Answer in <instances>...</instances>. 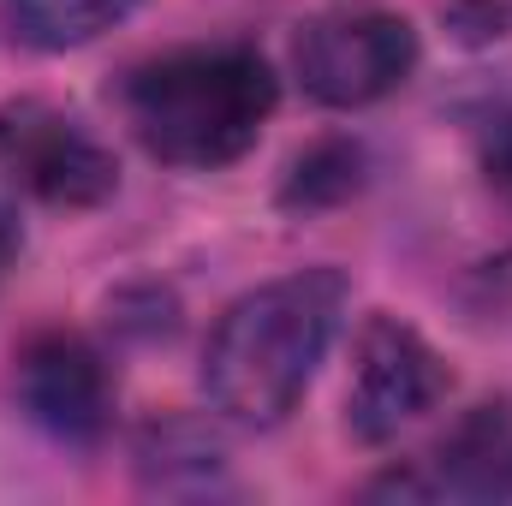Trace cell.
Wrapping results in <instances>:
<instances>
[{
	"instance_id": "cell-4",
	"label": "cell",
	"mask_w": 512,
	"mask_h": 506,
	"mask_svg": "<svg viewBox=\"0 0 512 506\" xmlns=\"http://www.w3.org/2000/svg\"><path fill=\"white\" fill-rule=\"evenodd\" d=\"M0 179L30 191L54 209H90L114 191V155L48 102H6L0 108Z\"/></svg>"
},
{
	"instance_id": "cell-1",
	"label": "cell",
	"mask_w": 512,
	"mask_h": 506,
	"mask_svg": "<svg viewBox=\"0 0 512 506\" xmlns=\"http://www.w3.org/2000/svg\"><path fill=\"white\" fill-rule=\"evenodd\" d=\"M346 280L334 268H304L245 292L203 352V387L221 417L245 429H274L316 376L340 328Z\"/></svg>"
},
{
	"instance_id": "cell-3",
	"label": "cell",
	"mask_w": 512,
	"mask_h": 506,
	"mask_svg": "<svg viewBox=\"0 0 512 506\" xmlns=\"http://www.w3.org/2000/svg\"><path fill=\"white\" fill-rule=\"evenodd\" d=\"M417 66V30L382 6L322 12L298 36V78L322 108H364L393 96Z\"/></svg>"
},
{
	"instance_id": "cell-9",
	"label": "cell",
	"mask_w": 512,
	"mask_h": 506,
	"mask_svg": "<svg viewBox=\"0 0 512 506\" xmlns=\"http://www.w3.org/2000/svg\"><path fill=\"white\" fill-rule=\"evenodd\" d=\"M364 179V155L352 143H316L310 155L292 161V179H286V203L292 209H322V203H340L352 197Z\"/></svg>"
},
{
	"instance_id": "cell-6",
	"label": "cell",
	"mask_w": 512,
	"mask_h": 506,
	"mask_svg": "<svg viewBox=\"0 0 512 506\" xmlns=\"http://www.w3.org/2000/svg\"><path fill=\"white\" fill-rule=\"evenodd\" d=\"M18 393H24L30 417L48 435H60V441H96L114 423L108 364L78 334H42V340H30V352L18 364Z\"/></svg>"
},
{
	"instance_id": "cell-5",
	"label": "cell",
	"mask_w": 512,
	"mask_h": 506,
	"mask_svg": "<svg viewBox=\"0 0 512 506\" xmlns=\"http://www.w3.org/2000/svg\"><path fill=\"white\" fill-rule=\"evenodd\" d=\"M447 393V370L435 358V346L393 322L376 316L358 340V370H352V393H346V429L358 441H393L405 423H417L435 399Z\"/></svg>"
},
{
	"instance_id": "cell-2",
	"label": "cell",
	"mask_w": 512,
	"mask_h": 506,
	"mask_svg": "<svg viewBox=\"0 0 512 506\" xmlns=\"http://www.w3.org/2000/svg\"><path fill=\"white\" fill-rule=\"evenodd\" d=\"M126 114L149 155L173 167H227L274 114V72L239 42L179 48L131 72Z\"/></svg>"
},
{
	"instance_id": "cell-7",
	"label": "cell",
	"mask_w": 512,
	"mask_h": 506,
	"mask_svg": "<svg viewBox=\"0 0 512 506\" xmlns=\"http://www.w3.org/2000/svg\"><path fill=\"white\" fill-rule=\"evenodd\" d=\"M399 495H512V405H483L435 453L429 477H393Z\"/></svg>"
},
{
	"instance_id": "cell-11",
	"label": "cell",
	"mask_w": 512,
	"mask_h": 506,
	"mask_svg": "<svg viewBox=\"0 0 512 506\" xmlns=\"http://www.w3.org/2000/svg\"><path fill=\"white\" fill-rule=\"evenodd\" d=\"M12 256H18V221H12V209L0 203V268H6Z\"/></svg>"
},
{
	"instance_id": "cell-10",
	"label": "cell",
	"mask_w": 512,
	"mask_h": 506,
	"mask_svg": "<svg viewBox=\"0 0 512 506\" xmlns=\"http://www.w3.org/2000/svg\"><path fill=\"white\" fill-rule=\"evenodd\" d=\"M489 179H495L501 191H512V114L495 126V137H489Z\"/></svg>"
},
{
	"instance_id": "cell-8",
	"label": "cell",
	"mask_w": 512,
	"mask_h": 506,
	"mask_svg": "<svg viewBox=\"0 0 512 506\" xmlns=\"http://www.w3.org/2000/svg\"><path fill=\"white\" fill-rule=\"evenodd\" d=\"M137 0H6V24L30 48H84L114 30Z\"/></svg>"
}]
</instances>
